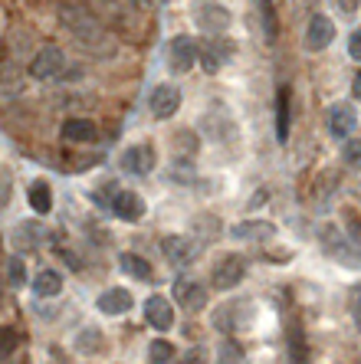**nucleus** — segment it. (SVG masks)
<instances>
[{
    "mask_svg": "<svg viewBox=\"0 0 361 364\" xmlns=\"http://www.w3.org/2000/svg\"><path fill=\"white\" fill-rule=\"evenodd\" d=\"M230 237L234 240H244V243H269L276 237V223L269 220H244L230 227Z\"/></svg>",
    "mask_w": 361,
    "mask_h": 364,
    "instance_id": "nucleus-17",
    "label": "nucleus"
},
{
    "mask_svg": "<svg viewBox=\"0 0 361 364\" xmlns=\"http://www.w3.org/2000/svg\"><path fill=\"white\" fill-rule=\"evenodd\" d=\"M112 213H115L118 220L125 223H138L148 213V203H145L142 194H135V191H115V197H112Z\"/></svg>",
    "mask_w": 361,
    "mask_h": 364,
    "instance_id": "nucleus-12",
    "label": "nucleus"
},
{
    "mask_svg": "<svg viewBox=\"0 0 361 364\" xmlns=\"http://www.w3.org/2000/svg\"><path fill=\"white\" fill-rule=\"evenodd\" d=\"M0 309H4V302H0Z\"/></svg>",
    "mask_w": 361,
    "mask_h": 364,
    "instance_id": "nucleus-42",
    "label": "nucleus"
},
{
    "mask_svg": "<svg viewBox=\"0 0 361 364\" xmlns=\"http://www.w3.org/2000/svg\"><path fill=\"white\" fill-rule=\"evenodd\" d=\"M59 20H63V26L73 33V40H76L85 53H93L99 60H109L112 53H115V40L109 36V30H105L85 7L63 4V7H59Z\"/></svg>",
    "mask_w": 361,
    "mask_h": 364,
    "instance_id": "nucleus-1",
    "label": "nucleus"
},
{
    "mask_svg": "<svg viewBox=\"0 0 361 364\" xmlns=\"http://www.w3.org/2000/svg\"><path fill=\"white\" fill-rule=\"evenodd\" d=\"M174 302L184 309V312H191V315H197V312H204L207 309V302H210V296H207V286L204 282H197V279H191V276H177L174 279Z\"/></svg>",
    "mask_w": 361,
    "mask_h": 364,
    "instance_id": "nucleus-6",
    "label": "nucleus"
},
{
    "mask_svg": "<svg viewBox=\"0 0 361 364\" xmlns=\"http://www.w3.org/2000/svg\"><path fill=\"white\" fill-rule=\"evenodd\" d=\"M20 348V335L10 325H0V361L14 358V351Z\"/></svg>",
    "mask_w": 361,
    "mask_h": 364,
    "instance_id": "nucleus-29",
    "label": "nucleus"
},
{
    "mask_svg": "<svg viewBox=\"0 0 361 364\" xmlns=\"http://www.w3.org/2000/svg\"><path fill=\"white\" fill-rule=\"evenodd\" d=\"M342 161L348 164V168H355V171H361V141L358 138H342Z\"/></svg>",
    "mask_w": 361,
    "mask_h": 364,
    "instance_id": "nucleus-33",
    "label": "nucleus"
},
{
    "mask_svg": "<svg viewBox=\"0 0 361 364\" xmlns=\"http://www.w3.org/2000/svg\"><path fill=\"white\" fill-rule=\"evenodd\" d=\"M348 56H352L355 63H361V26L348 33Z\"/></svg>",
    "mask_w": 361,
    "mask_h": 364,
    "instance_id": "nucleus-38",
    "label": "nucleus"
},
{
    "mask_svg": "<svg viewBox=\"0 0 361 364\" xmlns=\"http://www.w3.org/2000/svg\"><path fill=\"white\" fill-rule=\"evenodd\" d=\"M7 279H10V286H14V289L26 286V266H23V259H20V256H10V259H7Z\"/></svg>",
    "mask_w": 361,
    "mask_h": 364,
    "instance_id": "nucleus-34",
    "label": "nucleus"
},
{
    "mask_svg": "<svg viewBox=\"0 0 361 364\" xmlns=\"http://www.w3.org/2000/svg\"><path fill=\"white\" fill-rule=\"evenodd\" d=\"M76 348H79V351H85V355H93V351H99V348H102V331L95 328V325H89L85 331H79Z\"/></svg>",
    "mask_w": 361,
    "mask_h": 364,
    "instance_id": "nucleus-31",
    "label": "nucleus"
},
{
    "mask_svg": "<svg viewBox=\"0 0 361 364\" xmlns=\"http://www.w3.org/2000/svg\"><path fill=\"white\" fill-rule=\"evenodd\" d=\"M319 246L332 263L345 266V269H361V246L355 243L338 223H322L319 227Z\"/></svg>",
    "mask_w": 361,
    "mask_h": 364,
    "instance_id": "nucleus-2",
    "label": "nucleus"
},
{
    "mask_svg": "<svg viewBox=\"0 0 361 364\" xmlns=\"http://www.w3.org/2000/svg\"><path fill=\"white\" fill-rule=\"evenodd\" d=\"M358 128V112H355L352 102H335V105H328V132L332 138H348Z\"/></svg>",
    "mask_w": 361,
    "mask_h": 364,
    "instance_id": "nucleus-14",
    "label": "nucleus"
},
{
    "mask_svg": "<svg viewBox=\"0 0 361 364\" xmlns=\"http://www.w3.org/2000/svg\"><path fill=\"white\" fill-rule=\"evenodd\" d=\"M118 266L125 269V276H132V279H138V282H152L155 279V266L138 253H122L118 256Z\"/></svg>",
    "mask_w": 361,
    "mask_h": 364,
    "instance_id": "nucleus-21",
    "label": "nucleus"
},
{
    "mask_svg": "<svg viewBox=\"0 0 361 364\" xmlns=\"http://www.w3.org/2000/svg\"><path fill=\"white\" fill-rule=\"evenodd\" d=\"M194 20H197V26H201L204 33H227L230 30V10L220 7V4H210V0H197L194 4Z\"/></svg>",
    "mask_w": 361,
    "mask_h": 364,
    "instance_id": "nucleus-9",
    "label": "nucleus"
},
{
    "mask_svg": "<svg viewBox=\"0 0 361 364\" xmlns=\"http://www.w3.org/2000/svg\"><path fill=\"white\" fill-rule=\"evenodd\" d=\"M63 69H66V56H63V50H56V46H43V50L33 56V63H30V76L33 79H56V76H63Z\"/></svg>",
    "mask_w": 361,
    "mask_h": 364,
    "instance_id": "nucleus-13",
    "label": "nucleus"
},
{
    "mask_svg": "<svg viewBox=\"0 0 361 364\" xmlns=\"http://www.w3.org/2000/svg\"><path fill=\"white\" fill-rule=\"evenodd\" d=\"M40 240H43V227L33 220H23L17 230H14V250H20V253L40 250Z\"/></svg>",
    "mask_w": 361,
    "mask_h": 364,
    "instance_id": "nucleus-20",
    "label": "nucleus"
},
{
    "mask_svg": "<svg viewBox=\"0 0 361 364\" xmlns=\"http://www.w3.org/2000/svg\"><path fill=\"white\" fill-rule=\"evenodd\" d=\"M99 312L102 315H125V312H132V305H135V299H132V292L128 289H105L99 296Z\"/></svg>",
    "mask_w": 361,
    "mask_h": 364,
    "instance_id": "nucleus-18",
    "label": "nucleus"
},
{
    "mask_svg": "<svg viewBox=\"0 0 361 364\" xmlns=\"http://www.w3.org/2000/svg\"><path fill=\"white\" fill-rule=\"evenodd\" d=\"M348 312H352L355 328L361 331V282H355V286L348 289Z\"/></svg>",
    "mask_w": 361,
    "mask_h": 364,
    "instance_id": "nucleus-35",
    "label": "nucleus"
},
{
    "mask_svg": "<svg viewBox=\"0 0 361 364\" xmlns=\"http://www.w3.org/2000/svg\"><path fill=\"white\" fill-rule=\"evenodd\" d=\"M26 200H30L33 213L46 217V213L53 210V191H50V184H46V181H33V184H30V191H26Z\"/></svg>",
    "mask_w": 361,
    "mask_h": 364,
    "instance_id": "nucleus-26",
    "label": "nucleus"
},
{
    "mask_svg": "<svg viewBox=\"0 0 361 364\" xmlns=\"http://www.w3.org/2000/svg\"><path fill=\"white\" fill-rule=\"evenodd\" d=\"M194 230L201 233L197 243H214L220 237V217H210V213H201V217H194Z\"/></svg>",
    "mask_w": 361,
    "mask_h": 364,
    "instance_id": "nucleus-27",
    "label": "nucleus"
},
{
    "mask_svg": "<svg viewBox=\"0 0 361 364\" xmlns=\"http://www.w3.org/2000/svg\"><path fill=\"white\" fill-rule=\"evenodd\" d=\"M148 358H152L155 364H164V361H174V345H171L168 338H155L152 345H148Z\"/></svg>",
    "mask_w": 361,
    "mask_h": 364,
    "instance_id": "nucleus-32",
    "label": "nucleus"
},
{
    "mask_svg": "<svg viewBox=\"0 0 361 364\" xmlns=\"http://www.w3.org/2000/svg\"><path fill=\"white\" fill-rule=\"evenodd\" d=\"M10 191H14V178L7 168H0V210L10 203Z\"/></svg>",
    "mask_w": 361,
    "mask_h": 364,
    "instance_id": "nucleus-37",
    "label": "nucleus"
},
{
    "mask_svg": "<svg viewBox=\"0 0 361 364\" xmlns=\"http://www.w3.org/2000/svg\"><path fill=\"white\" fill-rule=\"evenodd\" d=\"M335 4H338V10H342L345 17H355L358 7H361V0H335Z\"/></svg>",
    "mask_w": 361,
    "mask_h": 364,
    "instance_id": "nucleus-39",
    "label": "nucleus"
},
{
    "mask_svg": "<svg viewBox=\"0 0 361 364\" xmlns=\"http://www.w3.org/2000/svg\"><path fill=\"white\" fill-rule=\"evenodd\" d=\"M204 128H207V135L214 138V141H224V138H227V141H236V122L230 119L227 112L220 109V122H214V115H204Z\"/></svg>",
    "mask_w": 361,
    "mask_h": 364,
    "instance_id": "nucleus-23",
    "label": "nucleus"
},
{
    "mask_svg": "<svg viewBox=\"0 0 361 364\" xmlns=\"http://www.w3.org/2000/svg\"><path fill=\"white\" fill-rule=\"evenodd\" d=\"M332 40H335V20L328 17V14H315L309 20V30H305V50L322 53L332 46Z\"/></svg>",
    "mask_w": 361,
    "mask_h": 364,
    "instance_id": "nucleus-11",
    "label": "nucleus"
},
{
    "mask_svg": "<svg viewBox=\"0 0 361 364\" xmlns=\"http://www.w3.org/2000/svg\"><path fill=\"white\" fill-rule=\"evenodd\" d=\"M161 253H164V259H168L171 266L184 269V266H191L194 259L201 256V243L191 237H164L161 240Z\"/></svg>",
    "mask_w": 361,
    "mask_h": 364,
    "instance_id": "nucleus-8",
    "label": "nucleus"
},
{
    "mask_svg": "<svg viewBox=\"0 0 361 364\" xmlns=\"http://www.w3.org/2000/svg\"><path fill=\"white\" fill-rule=\"evenodd\" d=\"M246 276V259L244 256H224L217 266H214V272H210V286L217 289V292H230V289H236L240 282H244Z\"/></svg>",
    "mask_w": 361,
    "mask_h": 364,
    "instance_id": "nucleus-7",
    "label": "nucleus"
},
{
    "mask_svg": "<svg viewBox=\"0 0 361 364\" xmlns=\"http://www.w3.org/2000/svg\"><path fill=\"white\" fill-rule=\"evenodd\" d=\"M256 7H260V17H263V33H266V40L273 43L279 36L276 14H273V0H256Z\"/></svg>",
    "mask_w": 361,
    "mask_h": 364,
    "instance_id": "nucleus-28",
    "label": "nucleus"
},
{
    "mask_svg": "<svg viewBox=\"0 0 361 364\" xmlns=\"http://www.w3.org/2000/svg\"><path fill=\"white\" fill-rule=\"evenodd\" d=\"M234 40L224 33H207V40L197 43V63L204 66V73H220V69L227 66L230 60H234Z\"/></svg>",
    "mask_w": 361,
    "mask_h": 364,
    "instance_id": "nucleus-4",
    "label": "nucleus"
},
{
    "mask_svg": "<svg viewBox=\"0 0 361 364\" xmlns=\"http://www.w3.org/2000/svg\"><path fill=\"white\" fill-rule=\"evenodd\" d=\"M246 358V351H244V345H240V341L236 338H224L220 341V348H217V361H244Z\"/></svg>",
    "mask_w": 361,
    "mask_h": 364,
    "instance_id": "nucleus-30",
    "label": "nucleus"
},
{
    "mask_svg": "<svg viewBox=\"0 0 361 364\" xmlns=\"http://www.w3.org/2000/svg\"><path fill=\"white\" fill-rule=\"evenodd\" d=\"M63 292V276L56 269H40L33 276V296L36 299H53Z\"/></svg>",
    "mask_w": 361,
    "mask_h": 364,
    "instance_id": "nucleus-24",
    "label": "nucleus"
},
{
    "mask_svg": "<svg viewBox=\"0 0 361 364\" xmlns=\"http://www.w3.org/2000/svg\"><path fill=\"white\" fill-rule=\"evenodd\" d=\"M263 200H266V191H256V197H253V207H260Z\"/></svg>",
    "mask_w": 361,
    "mask_h": 364,
    "instance_id": "nucleus-41",
    "label": "nucleus"
},
{
    "mask_svg": "<svg viewBox=\"0 0 361 364\" xmlns=\"http://www.w3.org/2000/svg\"><path fill=\"white\" fill-rule=\"evenodd\" d=\"M95 135H99V128H95L89 119H66L63 122V141H69V144H89V141H95Z\"/></svg>",
    "mask_w": 361,
    "mask_h": 364,
    "instance_id": "nucleus-19",
    "label": "nucleus"
},
{
    "mask_svg": "<svg viewBox=\"0 0 361 364\" xmlns=\"http://www.w3.org/2000/svg\"><path fill=\"white\" fill-rule=\"evenodd\" d=\"M145 322L158 331L174 328V305L164 296H148L145 299Z\"/></svg>",
    "mask_w": 361,
    "mask_h": 364,
    "instance_id": "nucleus-16",
    "label": "nucleus"
},
{
    "mask_svg": "<svg viewBox=\"0 0 361 364\" xmlns=\"http://www.w3.org/2000/svg\"><path fill=\"white\" fill-rule=\"evenodd\" d=\"M197 151H201V144H197V135H194L191 128L177 132L174 135V161L177 164H191L194 158H197Z\"/></svg>",
    "mask_w": 361,
    "mask_h": 364,
    "instance_id": "nucleus-25",
    "label": "nucleus"
},
{
    "mask_svg": "<svg viewBox=\"0 0 361 364\" xmlns=\"http://www.w3.org/2000/svg\"><path fill=\"white\" fill-rule=\"evenodd\" d=\"M118 168L132 174V178H148L155 168H158V151H155L152 141H138V144H128L122 158H118Z\"/></svg>",
    "mask_w": 361,
    "mask_h": 364,
    "instance_id": "nucleus-5",
    "label": "nucleus"
},
{
    "mask_svg": "<svg viewBox=\"0 0 361 364\" xmlns=\"http://www.w3.org/2000/svg\"><path fill=\"white\" fill-rule=\"evenodd\" d=\"M345 233L361 246V217L355 210H345Z\"/></svg>",
    "mask_w": 361,
    "mask_h": 364,
    "instance_id": "nucleus-36",
    "label": "nucleus"
},
{
    "mask_svg": "<svg viewBox=\"0 0 361 364\" xmlns=\"http://www.w3.org/2000/svg\"><path fill=\"white\" fill-rule=\"evenodd\" d=\"M168 63H171V73H191L194 63H197V43L187 33H177L168 43Z\"/></svg>",
    "mask_w": 361,
    "mask_h": 364,
    "instance_id": "nucleus-10",
    "label": "nucleus"
},
{
    "mask_svg": "<svg viewBox=\"0 0 361 364\" xmlns=\"http://www.w3.org/2000/svg\"><path fill=\"white\" fill-rule=\"evenodd\" d=\"M289 125H293V109H289V85H279L276 92V138L289 141Z\"/></svg>",
    "mask_w": 361,
    "mask_h": 364,
    "instance_id": "nucleus-22",
    "label": "nucleus"
},
{
    "mask_svg": "<svg viewBox=\"0 0 361 364\" xmlns=\"http://www.w3.org/2000/svg\"><path fill=\"white\" fill-rule=\"evenodd\" d=\"M253 318H256L253 299H230V302L217 305V312H214V328H220L224 335H234V331L253 325Z\"/></svg>",
    "mask_w": 361,
    "mask_h": 364,
    "instance_id": "nucleus-3",
    "label": "nucleus"
},
{
    "mask_svg": "<svg viewBox=\"0 0 361 364\" xmlns=\"http://www.w3.org/2000/svg\"><path fill=\"white\" fill-rule=\"evenodd\" d=\"M352 92H355V99H361V69L355 73V82H352Z\"/></svg>",
    "mask_w": 361,
    "mask_h": 364,
    "instance_id": "nucleus-40",
    "label": "nucleus"
},
{
    "mask_svg": "<svg viewBox=\"0 0 361 364\" xmlns=\"http://www.w3.org/2000/svg\"><path fill=\"white\" fill-rule=\"evenodd\" d=\"M148 109H152L155 119H171V115H177V109H181V89L171 82H161L158 89L152 92V99H148Z\"/></svg>",
    "mask_w": 361,
    "mask_h": 364,
    "instance_id": "nucleus-15",
    "label": "nucleus"
}]
</instances>
